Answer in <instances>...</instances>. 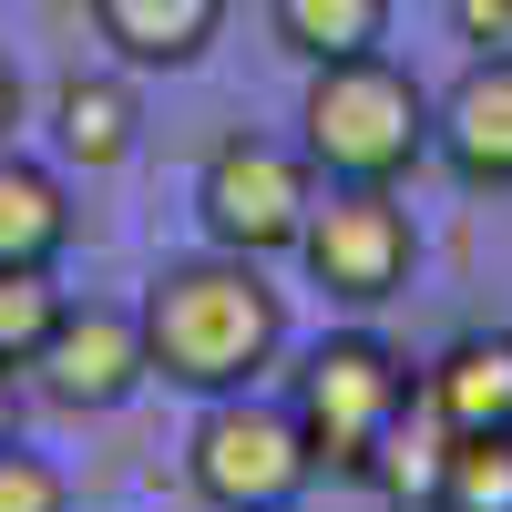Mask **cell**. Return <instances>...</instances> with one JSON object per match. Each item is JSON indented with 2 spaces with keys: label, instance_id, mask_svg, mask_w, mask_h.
<instances>
[{
  "label": "cell",
  "instance_id": "cell-3",
  "mask_svg": "<svg viewBox=\"0 0 512 512\" xmlns=\"http://www.w3.org/2000/svg\"><path fill=\"white\" fill-rule=\"evenodd\" d=\"M287 410H297V431H308L318 472H349V482H369V472H379V451L400 441V420L420 410V369L390 349V338L338 328V338H318V349L297 359V390H287Z\"/></svg>",
  "mask_w": 512,
  "mask_h": 512
},
{
  "label": "cell",
  "instance_id": "cell-15",
  "mask_svg": "<svg viewBox=\"0 0 512 512\" xmlns=\"http://www.w3.org/2000/svg\"><path fill=\"white\" fill-rule=\"evenodd\" d=\"M72 297L52 287V267H0V369H31L41 338L62 328Z\"/></svg>",
  "mask_w": 512,
  "mask_h": 512
},
{
  "label": "cell",
  "instance_id": "cell-16",
  "mask_svg": "<svg viewBox=\"0 0 512 512\" xmlns=\"http://www.w3.org/2000/svg\"><path fill=\"white\" fill-rule=\"evenodd\" d=\"M0 512H72V492H62V472L41 451L0 441Z\"/></svg>",
  "mask_w": 512,
  "mask_h": 512
},
{
  "label": "cell",
  "instance_id": "cell-14",
  "mask_svg": "<svg viewBox=\"0 0 512 512\" xmlns=\"http://www.w3.org/2000/svg\"><path fill=\"white\" fill-rule=\"evenodd\" d=\"M431 512H512V431L492 441H451L441 431V492Z\"/></svg>",
  "mask_w": 512,
  "mask_h": 512
},
{
  "label": "cell",
  "instance_id": "cell-1",
  "mask_svg": "<svg viewBox=\"0 0 512 512\" xmlns=\"http://www.w3.org/2000/svg\"><path fill=\"white\" fill-rule=\"evenodd\" d=\"M144 369L164 390H195V400H226L256 390V369H277L287 349V308L277 287L256 277V256H175L154 287H144Z\"/></svg>",
  "mask_w": 512,
  "mask_h": 512
},
{
  "label": "cell",
  "instance_id": "cell-9",
  "mask_svg": "<svg viewBox=\"0 0 512 512\" xmlns=\"http://www.w3.org/2000/svg\"><path fill=\"white\" fill-rule=\"evenodd\" d=\"M420 410H431V431H451V441L512 431V328L451 338V349L420 369Z\"/></svg>",
  "mask_w": 512,
  "mask_h": 512
},
{
  "label": "cell",
  "instance_id": "cell-10",
  "mask_svg": "<svg viewBox=\"0 0 512 512\" xmlns=\"http://www.w3.org/2000/svg\"><path fill=\"white\" fill-rule=\"evenodd\" d=\"M93 31H103L134 72H185V62L216 52L226 0H93Z\"/></svg>",
  "mask_w": 512,
  "mask_h": 512
},
{
  "label": "cell",
  "instance_id": "cell-6",
  "mask_svg": "<svg viewBox=\"0 0 512 512\" xmlns=\"http://www.w3.org/2000/svg\"><path fill=\"white\" fill-rule=\"evenodd\" d=\"M297 267H308L338 308H390L420 267V226L400 185H328L308 205V236H297Z\"/></svg>",
  "mask_w": 512,
  "mask_h": 512
},
{
  "label": "cell",
  "instance_id": "cell-18",
  "mask_svg": "<svg viewBox=\"0 0 512 512\" xmlns=\"http://www.w3.org/2000/svg\"><path fill=\"white\" fill-rule=\"evenodd\" d=\"M11 123H21V72L0 62V144H11Z\"/></svg>",
  "mask_w": 512,
  "mask_h": 512
},
{
  "label": "cell",
  "instance_id": "cell-17",
  "mask_svg": "<svg viewBox=\"0 0 512 512\" xmlns=\"http://www.w3.org/2000/svg\"><path fill=\"white\" fill-rule=\"evenodd\" d=\"M461 41H482V52H512V0H451Z\"/></svg>",
  "mask_w": 512,
  "mask_h": 512
},
{
  "label": "cell",
  "instance_id": "cell-2",
  "mask_svg": "<svg viewBox=\"0 0 512 512\" xmlns=\"http://www.w3.org/2000/svg\"><path fill=\"white\" fill-rule=\"evenodd\" d=\"M297 154H308L328 185H400L410 164L431 154V93H420L390 52L318 62L308 103H297Z\"/></svg>",
  "mask_w": 512,
  "mask_h": 512
},
{
  "label": "cell",
  "instance_id": "cell-12",
  "mask_svg": "<svg viewBox=\"0 0 512 512\" xmlns=\"http://www.w3.org/2000/svg\"><path fill=\"white\" fill-rule=\"evenodd\" d=\"M62 246H72V195H62V175L0 144V267H52Z\"/></svg>",
  "mask_w": 512,
  "mask_h": 512
},
{
  "label": "cell",
  "instance_id": "cell-5",
  "mask_svg": "<svg viewBox=\"0 0 512 512\" xmlns=\"http://www.w3.org/2000/svg\"><path fill=\"white\" fill-rule=\"evenodd\" d=\"M308 205H318V164L277 144V134H226L216 154H205L195 175V216L205 236H216L226 256H297V236H308Z\"/></svg>",
  "mask_w": 512,
  "mask_h": 512
},
{
  "label": "cell",
  "instance_id": "cell-13",
  "mask_svg": "<svg viewBox=\"0 0 512 512\" xmlns=\"http://www.w3.org/2000/svg\"><path fill=\"white\" fill-rule=\"evenodd\" d=\"M277 41L297 62H359L390 41V0H277Z\"/></svg>",
  "mask_w": 512,
  "mask_h": 512
},
{
  "label": "cell",
  "instance_id": "cell-11",
  "mask_svg": "<svg viewBox=\"0 0 512 512\" xmlns=\"http://www.w3.org/2000/svg\"><path fill=\"white\" fill-rule=\"evenodd\" d=\"M134 134H144L134 82H113V72L62 82V103H52V144H62V164H72V175H113V164L134 154Z\"/></svg>",
  "mask_w": 512,
  "mask_h": 512
},
{
  "label": "cell",
  "instance_id": "cell-7",
  "mask_svg": "<svg viewBox=\"0 0 512 512\" xmlns=\"http://www.w3.org/2000/svg\"><path fill=\"white\" fill-rule=\"evenodd\" d=\"M31 379H41V400H62V410H123L144 390V318L134 308H62V328L41 338V359H31Z\"/></svg>",
  "mask_w": 512,
  "mask_h": 512
},
{
  "label": "cell",
  "instance_id": "cell-8",
  "mask_svg": "<svg viewBox=\"0 0 512 512\" xmlns=\"http://www.w3.org/2000/svg\"><path fill=\"white\" fill-rule=\"evenodd\" d=\"M431 154L451 164L461 185L512 195V52H482V62L431 103Z\"/></svg>",
  "mask_w": 512,
  "mask_h": 512
},
{
  "label": "cell",
  "instance_id": "cell-19",
  "mask_svg": "<svg viewBox=\"0 0 512 512\" xmlns=\"http://www.w3.org/2000/svg\"><path fill=\"white\" fill-rule=\"evenodd\" d=\"M21 431V390H11V369H0V441Z\"/></svg>",
  "mask_w": 512,
  "mask_h": 512
},
{
  "label": "cell",
  "instance_id": "cell-4",
  "mask_svg": "<svg viewBox=\"0 0 512 512\" xmlns=\"http://www.w3.org/2000/svg\"><path fill=\"white\" fill-rule=\"evenodd\" d=\"M185 472H195L205 512H297V492L318 482V451L297 431V410L226 390V400H205L195 441H185Z\"/></svg>",
  "mask_w": 512,
  "mask_h": 512
}]
</instances>
